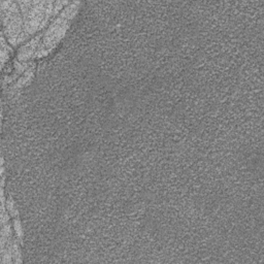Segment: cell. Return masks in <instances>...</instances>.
<instances>
[{
  "label": "cell",
  "instance_id": "3957f363",
  "mask_svg": "<svg viewBox=\"0 0 264 264\" xmlns=\"http://www.w3.org/2000/svg\"><path fill=\"white\" fill-rule=\"evenodd\" d=\"M65 3H67V2H58V9H60L59 8L60 6L63 5V4H65ZM57 13V8L55 7V8H54V13Z\"/></svg>",
  "mask_w": 264,
  "mask_h": 264
},
{
  "label": "cell",
  "instance_id": "7a4b0ae2",
  "mask_svg": "<svg viewBox=\"0 0 264 264\" xmlns=\"http://www.w3.org/2000/svg\"><path fill=\"white\" fill-rule=\"evenodd\" d=\"M13 224H15V229H16V232H17V235L19 236V239L22 240V228H21V223L20 221L17 220V219H15V221H13Z\"/></svg>",
  "mask_w": 264,
  "mask_h": 264
},
{
  "label": "cell",
  "instance_id": "6da1fadb",
  "mask_svg": "<svg viewBox=\"0 0 264 264\" xmlns=\"http://www.w3.org/2000/svg\"><path fill=\"white\" fill-rule=\"evenodd\" d=\"M39 39H40V35L36 36L34 39H32L30 43H28L23 46L22 49L19 52V60L21 62H26L30 57L33 56L34 51L36 50L37 44L39 43Z\"/></svg>",
  "mask_w": 264,
  "mask_h": 264
}]
</instances>
